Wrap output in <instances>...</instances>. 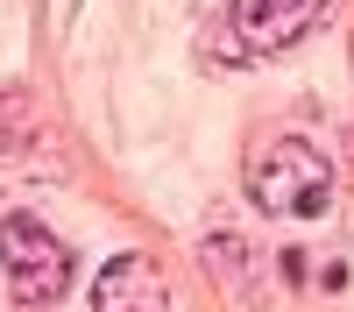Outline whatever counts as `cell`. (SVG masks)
Wrapping results in <instances>:
<instances>
[{"instance_id": "1", "label": "cell", "mask_w": 354, "mask_h": 312, "mask_svg": "<svg viewBox=\"0 0 354 312\" xmlns=\"http://www.w3.org/2000/svg\"><path fill=\"white\" fill-rule=\"evenodd\" d=\"M248 192H255V206L270 220H319L333 206V163L319 156L305 135H277L270 149L255 156Z\"/></svg>"}, {"instance_id": "2", "label": "cell", "mask_w": 354, "mask_h": 312, "mask_svg": "<svg viewBox=\"0 0 354 312\" xmlns=\"http://www.w3.org/2000/svg\"><path fill=\"white\" fill-rule=\"evenodd\" d=\"M8 298L15 305H50L64 298L71 284V248L50 235V227H36L28 213H8Z\"/></svg>"}, {"instance_id": "3", "label": "cell", "mask_w": 354, "mask_h": 312, "mask_svg": "<svg viewBox=\"0 0 354 312\" xmlns=\"http://www.w3.org/2000/svg\"><path fill=\"white\" fill-rule=\"evenodd\" d=\"M319 15H326V0H234L227 8L241 50H283V43H298Z\"/></svg>"}, {"instance_id": "4", "label": "cell", "mask_w": 354, "mask_h": 312, "mask_svg": "<svg viewBox=\"0 0 354 312\" xmlns=\"http://www.w3.org/2000/svg\"><path fill=\"white\" fill-rule=\"evenodd\" d=\"M93 312H170V277L156 255H121L93 284Z\"/></svg>"}]
</instances>
